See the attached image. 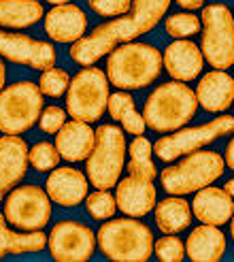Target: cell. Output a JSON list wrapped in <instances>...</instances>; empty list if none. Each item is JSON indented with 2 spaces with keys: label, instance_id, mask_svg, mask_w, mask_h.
Instances as JSON below:
<instances>
[{
  "label": "cell",
  "instance_id": "18",
  "mask_svg": "<svg viewBox=\"0 0 234 262\" xmlns=\"http://www.w3.org/2000/svg\"><path fill=\"white\" fill-rule=\"evenodd\" d=\"M87 30V17L77 5H58L45 15V32L56 43H77Z\"/></svg>",
  "mask_w": 234,
  "mask_h": 262
},
{
  "label": "cell",
  "instance_id": "9",
  "mask_svg": "<svg viewBox=\"0 0 234 262\" xmlns=\"http://www.w3.org/2000/svg\"><path fill=\"white\" fill-rule=\"evenodd\" d=\"M202 56L217 71L234 67V17L232 11L213 3L202 9Z\"/></svg>",
  "mask_w": 234,
  "mask_h": 262
},
{
  "label": "cell",
  "instance_id": "11",
  "mask_svg": "<svg viewBox=\"0 0 234 262\" xmlns=\"http://www.w3.org/2000/svg\"><path fill=\"white\" fill-rule=\"evenodd\" d=\"M5 217L11 226L21 230H41L51 220V199L38 186L13 188L5 199Z\"/></svg>",
  "mask_w": 234,
  "mask_h": 262
},
{
  "label": "cell",
  "instance_id": "3",
  "mask_svg": "<svg viewBox=\"0 0 234 262\" xmlns=\"http://www.w3.org/2000/svg\"><path fill=\"white\" fill-rule=\"evenodd\" d=\"M196 111V92L183 81H166L147 96L143 117H145V124L155 133H175V130L188 126Z\"/></svg>",
  "mask_w": 234,
  "mask_h": 262
},
{
  "label": "cell",
  "instance_id": "38",
  "mask_svg": "<svg viewBox=\"0 0 234 262\" xmlns=\"http://www.w3.org/2000/svg\"><path fill=\"white\" fill-rule=\"evenodd\" d=\"M224 190L232 196V199H234V179H230V181H226V186H224Z\"/></svg>",
  "mask_w": 234,
  "mask_h": 262
},
{
  "label": "cell",
  "instance_id": "31",
  "mask_svg": "<svg viewBox=\"0 0 234 262\" xmlns=\"http://www.w3.org/2000/svg\"><path fill=\"white\" fill-rule=\"evenodd\" d=\"M68 83H71L68 73L64 69H56V67L43 71L41 79H38V88H41L43 96H49V98L64 96V92L68 90Z\"/></svg>",
  "mask_w": 234,
  "mask_h": 262
},
{
  "label": "cell",
  "instance_id": "14",
  "mask_svg": "<svg viewBox=\"0 0 234 262\" xmlns=\"http://www.w3.org/2000/svg\"><path fill=\"white\" fill-rule=\"evenodd\" d=\"M28 143L19 135L0 137V203L26 177L28 171Z\"/></svg>",
  "mask_w": 234,
  "mask_h": 262
},
{
  "label": "cell",
  "instance_id": "22",
  "mask_svg": "<svg viewBox=\"0 0 234 262\" xmlns=\"http://www.w3.org/2000/svg\"><path fill=\"white\" fill-rule=\"evenodd\" d=\"M226 234L219 226L200 224L190 232L185 241V254L194 262H217L226 254Z\"/></svg>",
  "mask_w": 234,
  "mask_h": 262
},
{
  "label": "cell",
  "instance_id": "24",
  "mask_svg": "<svg viewBox=\"0 0 234 262\" xmlns=\"http://www.w3.org/2000/svg\"><path fill=\"white\" fill-rule=\"evenodd\" d=\"M47 247V234L43 230L13 232L7 228V217L0 213V258L7 254H36Z\"/></svg>",
  "mask_w": 234,
  "mask_h": 262
},
{
  "label": "cell",
  "instance_id": "21",
  "mask_svg": "<svg viewBox=\"0 0 234 262\" xmlns=\"http://www.w3.org/2000/svg\"><path fill=\"white\" fill-rule=\"evenodd\" d=\"M96 143V130L87 122H66L56 133V147L60 156L68 162H83L89 158Z\"/></svg>",
  "mask_w": 234,
  "mask_h": 262
},
{
  "label": "cell",
  "instance_id": "28",
  "mask_svg": "<svg viewBox=\"0 0 234 262\" xmlns=\"http://www.w3.org/2000/svg\"><path fill=\"white\" fill-rule=\"evenodd\" d=\"M60 151L56 147V143H49V141H41L32 145V149L28 151V160L30 164L41 173H47V171H54V168L60 164Z\"/></svg>",
  "mask_w": 234,
  "mask_h": 262
},
{
  "label": "cell",
  "instance_id": "8",
  "mask_svg": "<svg viewBox=\"0 0 234 262\" xmlns=\"http://www.w3.org/2000/svg\"><path fill=\"white\" fill-rule=\"evenodd\" d=\"M43 92L32 81L11 83L0 92V133L21 135L38 122L43 113Z\"/></svg>",
  "mask_w": 234,
  "mask_h": 262
},
{
  "label": "cell",
  "instance_id": "13",
  "mask_svg": "<svg viewBox=\"0 0 234 262\" xmlns=\"http://www.w3.org/2000/svg\"><path fill=\"white\" fill-rule=\"evenodd\" d=\"M0 56L9 62L30 67L36 71H47L56 64V47L47 41H38L28 34L3 32L0 30Z\"/></svg>",
  "mask_w": 234,
  "mask_h": 262
},
{
  "label": "cell",
  "instance_id": "6",
  "mask_svg": "<svg viewBox=\"0 0 234 262\" xmlns=\"http://www.w3.org/2000/svg\"><path fill=\"white\" fill-rule=\"evenodd\" d=\"M126 137L113 124H102L96 130L94 149L87 158V179L96 190H111L117 186L126 166Z\"/></svg>",
  "mask_w": 234,
  "mask_h": 262
},
{
  "label": "cell",
  "instance_id": "36",
  "mask_svg": "<svg viewBox=\"0 0 234 262\" xmlns=\"http://www.w3.org/2000/svg\"><path fill=\"white\" fill-rule=\"evenodd\" d=\"M224 162L228 168H232L234 171V137L230 139V143L226 145V154H224Z\"/></svg>",
  "mask_w": 234,
  "mask_h": 262
},
{
  "label": "cell",
  "instance_id": "16",
  "mask_svg": "<svg viewBox=\"0 0 234 262\" xmlns=\"http://www.w3.org/2000/svg\"><path fill=\"white\" fill-rule=\"evenodd\" d=\"M89 179L73 166H56L45 181L49 199L60 207H77L87 199Z\"/></svg>",
  "mask_w": 234,
  "mask_h": 262
},
{
  "label": "cell",
  "instance_id": "19",
  "mask_svg": "<svg viewBox=\"0 0 234 262\" xmlns=\"http://www.w3.org/2000/svg\"><path fill=\"white\" fill-rule=\"evenodd\" d=\"M192 213L196 220H200V224L224 226L234 215V199L224 188L206 186L194 196Z\"/></svg>",
  "mask_w": 234,
  "mask_h": 262
},
{
  "label": "cell",
  "instance_id": "33",
  "mask_svg": "<svg viewBox=\"0 0 234 262\" xmlns=\"http://www.w3.org/2000/svg\"><path fill=\"white\" fill-rule=\"evenodd\" d=\"M87 5L100 17H122L132 9V0H87Z\"/></svg>",
  "mask_w": 234,
  "mask_h": 262
},
{
  "label": "cell",
  "instance_id": "27",
  "mask_svg": "<svg viewBox=\"0 0 234 262\" xmlns=\"http://www.w3.org/2000/svg\"><path fill=\"white\" fill-rule=\"evenodd\" d=\"M130 154V162H128V173L134 177H143L153 181L158 171H155V164L151 160V141L145 139L143 135L134 137V141L130 143L128 147Z\"/></svg>",
  "mask_w": 234,
  "mask_h": 262
},
{
  "label": "cell",
  "instance_id": "41",
  "mask_svg": "<svg viewBox=\"0 0 234 262\" xmlns=\"http://www.w3.org/2000/svg\"><path fill=\"white\" fill-rule=\"evenodd\" d=\"M232 17H234V13H232Z\"/></svg>",
  "mask_w": 234,
  "mask_h": 262
},
{
  "label": "cell",
  "instance_id": "26",
  "mask_svg": "<svg viewBox=\"0 0 234 262\" xmlns=\"http://www.w3.org/2000/svg\"><path fill=\"white\" fill-rule=\"evenodd\" d=\"M107 111H109V115L113 117V120L120 122L126 133H130L132 137H138V135L145 133V128H147L145 117L136 111L134 100L128 92H115V94H111Z\"/></svg>",
  "mask_w": 234,
  "mask_h": 262
},
{
  "label": "cell",
  "instance_id": "37",
  "mask_svg": "<svg viewBox=\"0 0 234 262\" xmlns=\"http://www.w3.org/2000/svg\"><path fill=\"white\" fill-rule=\"evenodd\" d=\"M5 83H7V67H5V62L0 60V92L5 90Z\"/></svg>",
  "mask_w": 234,
  "mask_h": 262
},
{
  "label": "cell",
  "instance_id": "17",
  "mask_svg": "<svg viewBox=\"0 0 234 262\" xmlns=\"http://www.w3.org/2000/svg\"><path fill=\"white\" fill-rule=\"evenodd\" d=\"M164 69L175 81H194L202 73L204 67V56L196 43L179 38V41L171 43L162 54Z\"/></svg>",
  "mask_w": 234,
  "mask_h": 262
},
{
  "label": "cell",
  "instance_id": "15",
  "mask_svg": "<svg viewBox=\"0 0 234 262\" xmlns=\"http://www.w3.org/2000/svg\"><path fill=\"white\" fill-rule=\"evenodd\" d=\"M115 203L117 209L128 217H143L153 211L155 203H158V192H155L153 181L128 175L117 181Z\"/></svg>",
  "mask_w": 234,
  "mask_h": 262
},
{
  "label": "cell",
  "instance_id": "2",
  "mask_svg": "<svg viewBox=\"0 0 234 262\" xmlns=\"http://www.w3.org/2000/svg\"><path fill=\"white\" fill-rule=\"evenodd\" d=\"M164 60L158 47L147 43H122L107 60L109 83L117 90H143L160 77Z\"/></svg>",
  "mask_w": 234,
  "mask_h": 262
},
{
  "label": "cell",
  "instance_id": "35",
  "mask_svg": "<svg viewBox=\"0 0 234 262\" xmlns=\"http://www.w3.org/2000/svg\"><path fill=\"white\" fill-rule=\"evenodd\" d=\"M175 3L185 11H196V9H202L204 0H175Z\"/></svg>",
  "mask_w": 234,
  "mask_h": 262
},
{
  "label": "cell",
  "instance_id": "34",
  "mask_svg": "<svg viewBox=\"0 0 234 262\" xmlns=\"http://www.w3.org/2000/svg\"><path fill=\"white\" fill-rule=\"evenodd\" d=\"M64 124H66V111L62 107H56V104L45 107L41 117H38V126H41L45 135H56Z\"/></svg>",
  "mask_w": 234,
  "mask_h": 262
},
{
  "label": "cell",
  "instance_id": "7",
  "mask_svg": "<svg viewBox=\"0 0 234 262\" xmlns=\"http://www.w3.org/2000/svg\"><path fill=\"white\" fill-rule=\"evenodd\" d=\"M109 77L96 67H83L66 90V111L73 120L98 122L109 104Z\"/></svg>",
  "mask_w": 234,
  "mask_h": 262
},
{
  "label": "cell",
  "instance_id": "5",
  "mask_svg": "<svg viewBox=\"0 0 234 262\" xmlns=\"http://www.w3.org/2000/svg\"><path fill=\"white\" fill-rule=\"evenodd\" d=\"M226 171L224 156H219L217 151H192L188 154L183 160L166 166L160 173V183L168 194L183 196L198 192L206 186H211L213 181H217Z\"/></svg>",
  "mask_w": 234,
  "mask_h": 262
},
{
  "label": "cell",
  "instance_id": "23",
  "mask_svg": "<svg viewBox=\"0 0 234 262\" xmlns=\"http://www.w3.org/2000/svg\"><path fill=\"white\" fill-rule=\"evenodd\" d=\"M153 215H155V226H158L164 234H177L190 228L192 224V207L185 199L181 196H166L164 201L155 203L153 207Z\"/></svg>",
  "mask_w": 234,
  "mask_h": 262
},
{
  "label": "cell",
  "instance_id": "25",
  "mask_svg": "<svg viewBox=\"0 0 234 262\" xmlns=\"http://www.w3.org/2000/svg\"><path fill=\"white\" fill-rule=\"evenodd\" d=\"M45 17L38 0H0V26L5 28H30Z\"/></svg>",
  "mask_w": 234,
  "mask_h": 262
},
{
  "label": "cell",
  "instance_id": "40",
  "mask_svg": "<svg viewBox=\"0 0 234 262\" xmlns=\"http://www.w3.org/2000/svg\"><path fill=\"white\" fill-rule=\"evenodd\" d=\"M230 237H232V243H234V215L230 220Z\"/></svg>",
  "mask_w": 234,
  "mask_h": 262
},
{
  "label": "cell",
  "instance_id": "30",
  "mask_svg": "<svg viewBox=\"0 0 234 262\" xmlns=\"http://www.w3.org/2000/svg\"><path fill=\"white\" fill-rule=\"evenodd\" d=\"M200 17H196L194 13H175L166 19L164 28H166V34H171L173 38H188V36H194L200 32Z\"/></svg>",
  "mask_w": 234,
  "mask_h": 262
},
{
  "label": "cell",
  "instance_id": "39",
  "mask_svg": "<svg viewBox=\"0 0 234 262\" xmlns=\"http://www.w3.org/2000/svg\"><path fill=\"white\" fill-rule=\"evenodd\" d=\"M45 3H49V5H56V7H58V5H68L71 0H45Z\"/></svg>",
  "mask_w": 234,
  "mask_h": 262
},
{
  "label": "cell",
  "instance_id": "10",
  "mask_svg": "<svg viewBox=\"0 0 234 262\" xmlns=\"http://www.w3.org/2000/svg\"><path fill=\"white\" fill-rule=\"evenodd\" d=\"M234 133V115H219L213 122H206L194 128H179L153 143V151L162 162H173L181 156L198 151L215 139Z\"/></svg>",
  "mask_w": 234,
  "mask_h": 262
},
{
  "label": "cell",
  "instance_id": "1",
  "mask_svg": "<svg viewBox=\"0 0 234 262\" xmlns=\"http://www.w3.org/2000/svg\"><path fill=\"white\" fill-rule=\"evenodd\" d=\"M171 3L173 0H134L128 15L98 26L92 30V34L73 43L71 58L81 67H92L100 58L109 56L117 45L130 43L136 36L151 32L164 17Z\"/></svg>",
  "mask_w": 234,
  "mask_h": 262
},
{
  "label": "cell",
  "instance_id": "12",
  "mask_svg": "<svg viewBox=\"0 0 234 262\" xmlns=\"http://www.w3.org/2000/svg\"><path fill=\"white\" fill-rule=\"evenodd\" d=\"M47 245L58 262H85L96 252V234L81 222L62 220L51 228Z\"/></svg>",
  "mask_w": 234,
  "mask_h": 262
},
{
  "label": "cell",
  "instance_id": "20",
  "mask_svg": "<svg viewBox=\"0 0 234 262\" xmlns=\"http://www.w3.org/2000/svg\"><path fill=\"white\" fill-rule=\"evenodd\" d=\"M194 92L198 104L209 113H224L234 104V79L226 71L204 73Z\"/></svg>",
  "mask_w": 234,
  "mask_h": 262
},
{
  "label": "cell",
  "instance_id": "32",
  "mask_svg": "<svg viewBox=\"0 0 234 262\" xmlns=\"http://www.w3.org/2000/svg\"><path fill=\"white\" fill-rule=\"evenodd\" d=\"M153 254L162 262H181L185 258V243L175 234H164L162 239L153 241Z\"/></svg>",
  "mask_w": 234,
  "mask_h": 262
},
{
  "label": "cell",
  "instance_id": "4",
  "mask_svg": "<svg viewBox=\"0 0 234 262\" xmlns=\"http://www.w3.org/2000/svg\"><path fill=\"white\" fill-rule=\"evenodd\" d=\"M153 234L147 224L136 217L107 220L96 232L102 256L115 262H145L153 252Z\"/></svg>",
  "mask_w": 234,
  "mask_h": 262
},
{
  "label": "cell",
  "instance_id": "29",
  "mask_svg": "<svg viewBox=\"0 0 234 262\" xmlns=\"http://www.w3.org/2000/svg\"><path fill=\"white\" fill-rule=\"evenodd\" d=\"M85 209H87V213L92 215L94 220H98V222L111 220L115 215V209H117L115 196L109 190H96L92 194H87Z\"/></svg>",
  "mask_w": 234,
  "mask_h": 262
}]
</instances>
